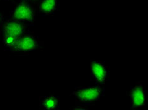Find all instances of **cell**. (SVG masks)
Returning <instances> with one entry per match:
<instances>
[{
  "label": "cell",
  "instance_id": "6da1fadb",
  "mask_svg": "<svg viewBox=\"0 0 148 110\" xmlns=\"http://www.w3.org/2000/svg\"><path fill=\"white\" fill-rule=\"evenodd\" d=\"M105 89L101 85L96 84L93 86L75 87L72 93L75 99V106L74 109H86V106L92 105L98 101L103 96Z\"/></svg>",
  "mask_w": 148,
  "mask_h": 110
},
{
  "label": "cell",
  "instance_id": "7a4b0ae2",
  "mask_svg": "<svg viewBox=\"0 0 148 110\" xmlns=\"http://www.w3.org/2000/svg\"><path fill=\"white\" fill-rule=\"evenodd\" d=\"M27 25L21 22L8 19L2 25V42L7 49L23 35L29 33Z\"/></svg>",
  "mask_w": 148,
  "mask_h": 110
},
{
  "label": "cell",
  "instance_id": "3957f363",
  "mask_svg": "<svg viewBox=\"0 0 148 110\" xmlns=\"http://www.w3.org/2000/svg\"><path fill=\"white\" fill-rule=\"evenodd\" d=\"M36 9L26 0L20 1L10 12L9 19L23 23L27 25H34L36 19Z\"/></svg>",
  "mask_w": 148,
  "mask_h": 110
},
{
  "label": "cell",
  "instance_id": "277c9868",
  "mask_svg": "<svg viewBox=\"0 0 148 110\" xmlns=\"http://www.w3.org/2000/svg\"><path fill=\"white\" fill-rule=\"evenodd\" d=\"M43 47V42L39 36L27 33L18 39L11 47L5 51L12 53H27L36 51Z\"/></svg>",
  "mask_w": 148,
  "mask_h": 110
},
{
  "label": "cell",
  "instance_id": "5b68a950",
  "mask_svg": "<svg viewBox=\"0 0 148 110\" xmlns=\"http://www.w3.org/2000/svg\"><path fill=\"white\" fill-rule=\"evenodd\" d=\"M110 71L105 62L90 60V80L96 84L103 85L110 80Z\"/></svg>",
  "mask_w": 148,
  "mask_h": 110
},
{
  "label": "cell",
  "instance_id": "8992f818",
  "mask_svg": "<svg viewBox=\"0 0 148 110\" xmlns=\"http://www.w3.org/2000/svg\"><path fill=\"white\" fill-rule=\"evenodd\" d=\"M132 109H139L144 107L147 100L145 86L142 82H137L131 87L128 92Z\"/></svg>",
  "mask_w": 148,
  "mask_h": 110
},
{
  "label": "cell",
  "instance_id": "52a82bcc",
  "mask_svg": "<svg viewBox=\"0 0 148 110\" xmlns=\"http://www.w3.org/2000/svg\"><path fill=\"white\" fill-rule=\"evenodd\" d=\"M38 5L40 14L51 15L59 9L60 0H40Z\"/></svg>",
  "mask_w": 148,
  "mask_h": 110
},
{
  "label": "cell",
  "instance_id": "ba28073f",
  "mask_svg": "<svg viewBox=\"0 0 148 110\" xmlns=\"http://www.w3.org/2000/svg\"><path fill=\"white\" fill-rule=\"evenodd\" d=\"M60 98L56 96H44L39 98L40 109L44 110H58Z\"/></svg>",
  "mask_w": 148,
  "mask_h": 110
},
{
  "label": "cell",
  "instance_id": "9c48e42d",
  "mask_svg": "<svg viewBox=\"0 0 148 110\" xmlns=\"http://www.w3.org/2000/svg\"><path fill=\"white\" fill-rule=\"evenodd\" d=\"M27 1H28L29 3H39V1H40V0H26Z\"/></svg>",
  "mask_w": 148,
  "mask_h": 110
},
{
  "label": "cell",
  "instance_id": "30bf717a",
  "mask_svg": "<svg viewBox=\"0 0 148 110\" xmlns=\"http://www.w3.org/2000/svg\"><path fill=\"white\" fill-rule=\"evenodd\" d=\"M3 25V15L1 13H0V27Z\"/></svg>",
  "mask_w": 148,
  "mask_h": 110
},
{
  "label": "cell",
  "instance_id": "8fae6325",
  "mask_svg": "<svg viewBox=\"0 0 148 110\" xmlns=\"http://www.w3.org/2000/svg\"><path fill=\"white\" fill-rule=\"evenodd\" d=\"M3 1H10V0H3Z\"/></svg>",
  "mask_w": 148,
  "mask_h": 110
}]
</instances>
